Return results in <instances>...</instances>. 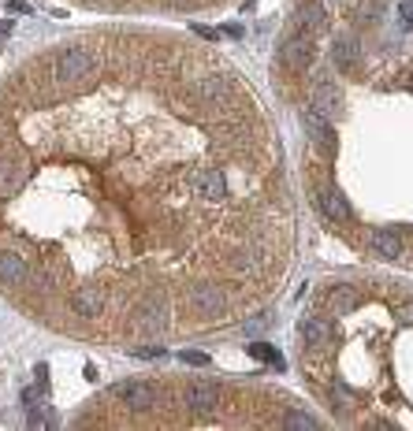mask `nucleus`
<instances>
[{
  "instance_id": "nucleus-1",
  "label": "nucleus",
  "mask_w": 413,
  "mask_h": 431,
  "mask_svg": "<svg viewBox=\"0 0 413 431\" xmlns=\"http://www.w3.org/2000/svg\"><path fill=\"white\" fill-rule=\"evenodd\" d=\"M53 75L60 78V82H82V78L94 75V52L89 49H63L56 63H53Z\"/></svg>"
},
{
  "instance_id": "nucleus-2",
  "label": "nucleus",
  "mask_w": 413,
  "mask_h": 431,
  "mask_svg": "<svg viewBox=\"0 0 413 431\" xmlns=\"http://www.w3.org/2000/svg\"><path fill=\"white\" fill-rule=\"evenodd\" d=\"M193 193L212 201V205H220L227 198V179H224L220 167H198V172H193Z\"/></svg>"
},
{
  "instance_id": "nucleus-3",
  "label": "nucleus",
  "mask_w": 413,
  "mask_h": 431,
  "mask_svg": "<svg viewBox=\"0 0 413 431\" xmlns=\"http://www.w3.org/2000/svg\"><path fill=\"white\" fill-rule=\"evenodd\" d=\"M112 394L120 398L127 409H149L153 401H157V387H153V383H146V380H127V383H120V387H115Z\"/></svg>"
},
{
  "instance_id": "nucleus-4",
  "label": "nucleus",
  "mask_w": 413,
  "mask_h": 431,
  "mask_svg": "<svg viewBox=\"0 0 413 431\" xmlns=\"http://www.w3.org/2000/svg\"><path fill=\"white\" fill-rule=\"evenodd\" d=\"M167 316H172V305H167L164 294H146V302L138 309V323L146 331H164L167 328Z\"/></svg>"
},
{
  "instance_id": "nucleus-5",
  "label": "nucleus",
  "mask_w": 413,
  "mask_h": 431,
  "mask_svg": "<svg viewBox=\"0 0 413 431\" xmlns=\"http://www.w3.org/2000/svg\"><path fill=\"white\" fill-rule=\"evenodd\" d=\"M193 89H198V97L205 104H212V108H227L231 104V82L220 75H201L193 78Z\"/></svg>"
},
{
  "instance_id": "nucleus-6",
  "label": "nucleus",
  "mask_w": 413,
  "mask_h": 431,
  "mask_svg": "<svg viewBox=\"0 0 413 431\" xmlns=\"http://www.w3.org/2000/svg\"><path fill=\"white\" fill-rule=\"evenodd\" d=\"M216 401H220V387H216L212 380H193L186 387V406L193 413H212Z\"/></svg>"
},
{
  "instance_id": "nucleus-7",
  "label": "nucleus",
  "mask_w": 413,
  "mask_h": 431,
  "mask_svg": "<svg viewBox=\"0 0 413 431\" xmlns=\"http://www.w3.org/2000/svg\"><path fill=\"white\" fill-rule=\"evenodd\" d=\"M190 305L205 312V316H220V312L227 309V297L220 286H190Z\"/></svg>"
},
{
  "instance_id": "nucleus-8",
  "label": "nucleus",
  "mask_w": 413,
  "mask_h": 431,
  "mask_svg": "<svg viewBox=\"0 0 413 431\" xmlns=\"http://www.w3.org/2000/svg\"><path fill=\"white\" fill-rule=\"evenodd\" d=\"M30 264H27V257H19V253H0V283L4 286H27L30 283Z\"/></svg>"
},
{
  "instance_id": "nucleus-9",
  "label": "nucleus",
  "mask_w": 413,
  "mask_h": 431,
  "mask_svg": "<svg viewBox=\"0 0 413 431\" xmlns=\"http://www.w3.org/2000/svg\"><path fill=\"white\" fill-rule=\"evenodd\" d=\"M71 309L75 316H101L105 312V290L101 286H79L71 294Z\"/></svg>"
},
{
  "instance_id": "nucleus-10",
  "label": "nucleus",
  "mask_w": 413,
  "mask_h": 431,
  "mask_svg": "<svg viewBox=\"0 0 413 431\" xmlns=\"http://www.w3.org/2000/svg\"><path fill=\"white\" fill-rule=\"evenodd\" d=\"M283 56H287V63H291V67H298V71L309 67V63H313V56H317L313 34H309V30H298V34L287 41V52H283Z\"/></svg>"
},
{
  "instance_id": "nucleus-11",
  "label": "nucleus",
  "mask_w": 413,
  "mask_h": 431,
  "mask_svg": "<svg viewBox=\"0 0 413 431\" xmlns=\"http://www.w3.org/2000/svg\"><path fill=\"white\" fill-rule=\"evenodd\" d=\"M369 245H372V253L383 257V260H402V257H406V245H402V238H398L395 231H383V227L369 234Z\"/></svg>"
},
{
  "instance_id": "nucleus-12",
  "label": "nucleus",
  "mask_w": 413,
  "mask_h": 431,
  "mask_svg": "<svg viewBox=\"0 0 413 431\" xmlns=\"http://www.w3.org/2000/svg\"><path fill=\"white\" fill-rule=\"evenodd\" d=\"M317 208L328 219H335V224H346V219H350V205L343 201L339 190H317Z\"/></svg>"
},
{
  "instance_id": "nucleus-13",
  "label": "nucleus",
  "mask_w": 413,
  "mask_h": 431,
  "mask_svg": "<svg viewBox=\"0 0 413 431\" xmlns=\"http://www.w3.org/2000/svg\"><path fill=\"white\" fill-rule=\"evenodd\" d=\"M339 108H343V97H339V89H335L331 82H317L313 86V112L317 115H339Z\"/></svg>"
},
{
  "instance_id": "nucleus-14",
  "label": "nucleus",
  "mask_w": 413,
  "mask_h": 431,
  "mask_svg": "<svg viewBox=\"0 0 413 431\" xmlns=\"http://www.w3.org/2000/svg\"><path fill=\"white\" fill-rule=\"evenodd\" d=\"M23 182H27V164L23 160H4V156H0V198L15 193Z\"/></svg>"
},
{
  "instance_id": "nucleus-15",
  "label": "nucleus",
  "mask_w": 413,
  "mask_h": 431,
  "mask_svg": "<svg viewBox=\"0 0 413 431\" xmlns=\"http://www.w3.org/2000/svg\"><path fill=\"white\" fill-rule=\"evenodd\" d=\"M298 22H302V30L320 34V30L328 26V11H324V4H317V0H305V4L298 8Z\"/></svg>"
},
{
  "instance_id": "nucleus-16",
  "label": "nucleus",
  "mask_w": 413,
  "mask_h": 431,
  "mask_svg": "<svg viewBox=\"0 0 413 431\" xmlns=\"http://www.w3.org/2000/svg\"><path fill=\"white\" fill-rule=\"evenodd\" d=\"M302 338H305L309 349H320L324 338H328V320L324 316H305L302 320Z\"/></svg>"
},
{
  "instance_id": "nucleus-17",
  "label": "nucleus",
  "mask_w": 413,
  "mask_h": 431,
  "mask_svg": "<svg viewBox=\"0 0 413 431\" xmlns=\"http://www.w3.org/2000/svg\"><path fill=\"white\" fill-rule=\"evenodd\" d=\"M305 127H309V138L317 141V146H335V134H331V127L324 123V115H317V112H305Z\"/></svg>"
},
{
  "instance_id": "nucleus-18",
  "label": "nucleus",
  "mask_w": 413,
  "mask_h": 431,
  "mask_svg": "<svg viewBox=\"0 0 413 431\" xmlns=\"http://www.w3.org/2000/svg\"><path fill=\"white\" fill-rule=\"evenodd\" d=\"M354 302H357V297H354V286H339V290H331L328 294V312H335V316H346V312H350L354 309Z\"/></svg>"
},
{
  "instance_id": "nucleus-19",
  "label": "nucleus",
  "mask_w": 413,
  "mask_h": 431,
  "mask_svg": "<svg viewBox=\"0 0 413 431\" xmlns=\"http://www.w3.org/2000/svg\"><path fill=\"white\" fill-rule=\"evenodd\" d=\"M283 427H291V431H317L320 420H317V416H309V413H302V409H287V413H283Z\"/></svg>"
},
{
  "instance_id": "nucleus-20",
  "label": "nucleus",
  "mask_w": 413,
  "mask_h": 431,
  "mask_svg": "<svg viewBox=\"0 0 413 431\" xmlns=\"http://www.w3.org/2000/svg\"><path fill=\"white\" fill-rule=\"evenodd\" d=\"M250 354L257 357V361H268V364H279V354L268 342H250Z\"/></svg>"
},
{
  "instance_id": "nucleus-21",
  "label": "nucleus",
  "mask_w": 413,
  "mask_h": 431,
  "mask_svg": "<svg viewBox=\"0 0 413 431\" xmlns=\"http://www.w3.org/2000/svg\"><path fill=\"white\" fill-rule=\"evenodd\" d=\"M335 60H339V67H343V71H350V67H354V60H357L354 45H350V41H343L339 49H335Z\"/></svg>"
},
{
  "instance_id": "nucleus-22",
  "label": "nucleus",
  "mask_w": 413,
  "mask_h": 431,
  "mask_svg": "<svg viewBox=\"0 0 413 431\" xmlns=\"http://www.w3.org/2000/svg\"><path fill=\"white\" fill-rule=\"evenodd\" d=\"M179 361L193 364V368H209V354H198V349H183V354H179Z\"/></svg>"
},
{
  "instance_id": "nucleus-23",
  "label": "nucleus",
  "mask_w": 413,
  "mask_h": 431,
  "mask_svg": "<svg viewBox=\"0 0 413 431\" xmlns=\"http://www.w3.org/2000/svg\"><path fill=\"white\" fill-rule=\"evenodd\" d=\"M34 383H37L42 394H49V364H37V368H34Z\"/></svg>"
},
{
  "instance_id": "nucleus-24",
  "label": "nucleus",
  "mask_w": 413,
  "mask_h": 431,
  "mask_svg": "<svg viewBox=\"0 0 413 431\" xmlns=\"http://www.w3.org/2000/svg\"><path fill=\"white\" fill-rule=\"evenodd\" d=\"M398 19H402L406 30H413V0H402V4H398Z\"/></svg>"
},
{
  "instance_id": "nucleus-25",
  "label": "nucleus",
  "mask_w": 413,
  "mask_h": 431,
  "mask_svg": "<svg viewBox=\"0 0 413 431\" xmlns=\"http://www.w3.org/2000/svg\"><path fill=\"white\" fill-rule=\"evenodd\" d=\"M134 354H138V357H160L164 349H160V346H141V349H134Z\"/></svg>"
},
{
  "instance_id": "nucleus-26",
  "label": "nucleus",
  "mask_w": 413,
  "mask_h": 431,
  "mask_svg": "<svg viewBox=\"0 0 413 431\" xmlns=\"http://www.w3.org/2000/svg\"><path fill=\"white\" fill-rule=\"evenodd\" d=\"M261 328H268V316H257V320L246 323V331H261Z\"/></svg>"
},
{
  "instance_id": "nucleus-27",
  "label": "nucleus",
  "mask_w": 413,
  "mask_h": 431,
  "mask_svg": "<svg viewBox=\"0 0 413 431\" xmlns=\"http://www.w3.org/2000/svg\"><path fill=\"white\" fill-rule=\"evenodd\" d=\"M402 320H413V302H406V305H402Z\"/></svg>"
},
{
  "instance_id": "nucleus-28",
  "label": "nucleus",
  "mask_w": 413,
  "mask_h": 431,
  "mask_svg": "<svg viewBox=\"0 0 413 431\" xmlns=\"http://www.w3.org/2000/svg\"><path fill=\"white\" fill-rule=\"evenodd\" d=\"M11 34V22H0V37H8Z\"/></svg>"
}]
</instances>
